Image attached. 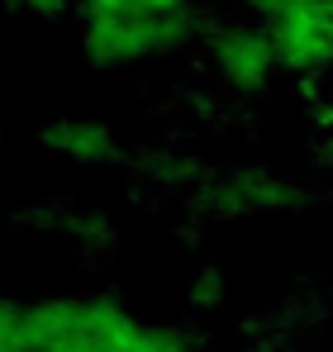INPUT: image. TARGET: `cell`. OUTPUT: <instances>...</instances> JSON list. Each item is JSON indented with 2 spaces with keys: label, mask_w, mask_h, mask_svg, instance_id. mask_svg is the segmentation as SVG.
<instances>
[{
  "label": "cell",
  "mask_w": 333,
  "mask_h": 352,
  "mask_svg": "<svg viewBox=\"0 0 333 352\" xmlns=\"http://www.w3.org/2000/svg\"><path fill=\"white\" fill-rule=\"evenodd\" d=\"M0 352H186V338L110 295L0 300Z\"/></svg>",
  "instance_id": "6da1fadb"
},
{
  "label": "cell",
  "mask_w": 333,
  "mask_h": 352,
  "mask_svg": "<svg viewBox=\"0 0 333 352\" xmlns=\"http://www.w3.org/2000/svg\"><path fill=\"white\" fill-rule=\"evenodd\" d=\"M48 148L67 162H110L119 143L96 119H57V129L48 133Z\"/></svg>",
  "instance_id": "7a4b0ae2"
}]
</instances>
